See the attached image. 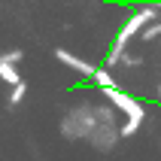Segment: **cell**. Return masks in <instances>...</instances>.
<instances>
[{"instance_id": "6da1fadb", "label": "cell", "mask_w": 161, "mask_h": 161, "mask_svg": "<svg viewBox=\"0 0 161 161\" xmlns=\"http://www.w3.org/2000/svg\"><path fill=\"white\" fill-rule=\"evenodd\" d=\"M55 55H58V61H64V64H67V67H76V70H82V73H91V76H94V70H91L88 64H85V61H79L76 55H70V52H67V49H58V52H55Z\"/></svg>"}, {"instance_id": "7a4b0ae2", "label": "cell", "mask_w": 161, "mask_h": 161, "mask_svg": "<svg viewBox=\"0 0 161 161\" xmlns=\"http://www.w3.org/2000/svg\"><path fill=\"white\" fill-rule=\"evenodd\" d=\"M94 82H97V88H103V91L113 94V85H116V82H113V76H109L107 70H94Z\"/></svg>"}, {"instance_id": "3957f363", "label": "cell", "mask_w": 161, "mask_h": 161, "mask_svg": "<svg viewBox=\"0 0 161 161\" xmlns=\"http://www.w3.org/2000/svg\"><path fill=\"white\" fill-rule=\"evenodd\" d=\"M0 76H3V79H6V82H12V85H15V88H18V85H21V79H18V73H15V67H12V64H6V61L0 64Z\"/></svg>"}, {"instance_id": "277c9868", "label": "cell", "mask_w": 161, "mask_h": 161, "mask_svg": "<svg viewBox=\"0 0 161 161\" xmlns=\"http://www.w3.org/2000/svg\"><path fill=\"white\" fill-rule=\"evenodd\" d=\"M25 91H27V85H25V82H21V85H18V88L12 91V103H18V100L25 97Z\"/></svg>"}, {"instance_id": "5b68a950", "label": "cell", "mask_w": 161, "mask_h": 161, "mask_svg": "<svg viewBox=\"0 0 161 161\" xmlns=\"http://www.w3.org/2000/svg\"><path fill=\"white\" fill-rule=\"evenodd\" d=\"M3 61H6V64H9V61H12V64H15V61H21V52H12V55H6Z\"/></svg>"}, {"instance_id": "8992f818", "label": "cell", "mask_w": 161, "mask_h": 161, "mask_svg": "<svg viewBox=\"0 0 161 161\" xmlns=\"http://www.w3.org/2000/svg\"><path fill=\"white\" fill-rule=\"evenodd\" d=\"M158 97H161V88H158Z\"/></svg>"}]
</instances>
